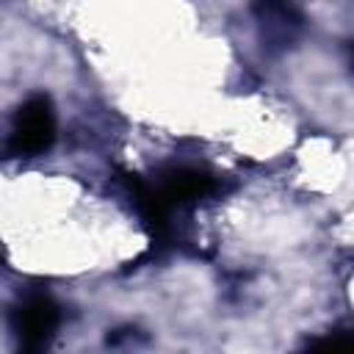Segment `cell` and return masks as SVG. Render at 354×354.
I'll return each instance as SVG.
<instances>
[{
	"label": "cell",
	"mask_w": 354,
	"mask_h": 354,
	"mask_svg": "<svg viewBox=\"0 0 354 354\" xmlns=\"http://www.w3.org/2000/svg\"><path fill=\"white\" fill-rule=\"evenodd\" d=\"M55 141V111L44 94L25 100L11 122L6 152L14 158H33L53 147Z\"/></svg>",
	"instance_id": "obj_1"
},
{
	"label": "cell",
	"mask_w": 354,
	"mask_h": 354,
	"mask_svg": "<svg viewBox=\"0 0 354 354\" xmlns=\"http://www.w3.org/2000/svg\"><path fill=\"white\" fill-rule=\"evenodd\" d=\"M61 324V310L50 296H28L11 313V329L19 340V351H41Z\"/></svg>",
	"instance_id": "obj_2"
},
{
	"label": "cell",
	"mask_w": 354,
	"mask_h": 354,
	"mask_svg": "<svg viewBox=\"0 0 354 354\" xmlns=\"http://www.w3.org/2000/svg\"><path fill=\"white\" fill-rule=\"evenodd\" d=\"M149 185L155 188V194L160 196V202L169 210L196 205V202H202V199H207V196H213L218 191V183H216L213 174H207L202 169H191V166L166 169Z\"/></svg>",
	"instance_id": "obj_3"
},
{
	"label": "cell",
	"mask_w": 354,
	"mask_h": 354,
	"mask_svg": "<svg viewBox=\"0 0 354 354\" xmlns=\"http://www.w3.org/2000/svg\"><path fill=\"white\" fill-rule=\"evenodd\" d=\"M254 17L260 22V39L268 50H285L296 39L301 28V14L285 3H260L254 6Z\"/></svg>",
	"instance_id": "obj_4"
},
{
	"label": "cell",
	"mask_w": 354,
	"mask_h": 354,
	"mask_svg": "<svg viewBox=\"0 0 354 354\" xmlns=\"http://www.w3.org/2000/svg\"><path fill=\"white\" fill-rule=\"evenodd\" d=\"M301 354H354V335L348 329L332 332V335L318 337L315 343H310Z\"/></svg>",
	"instance_id": "obj_5"
},
{
	"label": "cell",
	"mask_w": 354,
	"mask_h": 354,
	"mask_svg": "<svg viewBox=\"0 0 354 354\" xmlns=\"http://www.w3.org/2000/svg\"><path fill=\"white\" fill-rule=\"evenodd\" d=\"M17 354H41V351H17Z\"/></svg>",
	"instance_id": "obj_6"
},
{
	"label": "cell",
	"mask_w": 354,
	"mask_h": 354,
	"mask_svg": "<svg viewBox=\"0 0 354 354\" xmlns=\"http://www.w3.org/2000/svg\"><path fill=\"white\" fill-rule=\"evenodd\" d=\"M3 263H6V260H3V252H0V268H3Z\"/></svg>",
	"instance_id": "obj_7"
}]
</instances>
